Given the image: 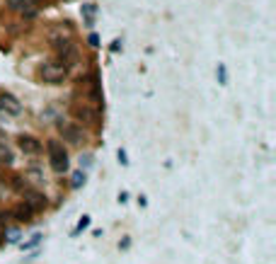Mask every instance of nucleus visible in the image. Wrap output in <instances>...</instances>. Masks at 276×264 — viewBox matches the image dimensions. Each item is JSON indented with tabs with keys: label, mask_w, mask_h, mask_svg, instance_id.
<instances>
[{
	"label": "nucleus",
	"mask_w": 276,
	"mask_h": 264,
	"mask_svg": "<svg viewBox=\"0 0 276 264\" xmlns=\"http://www.w3.org/2000/svg\"><path fill=\"white\" fill-rule=\"evenodd\" d=\"M46 151H49V165H51V170L56 175H63V172H68V153L66 148L58 143V141H49L46 143Z\"/></svg>",
	"instance_id": "f257e3e1"
},
{
	"label": "nucleus",
	"mask_w": 276,
	"mask_h": 264,
	"mask_svg": "<svg viewBox=\"0 0 276 264\" xmlns=\"http://www.w3.org/2000/svg\"><path fill=\"white\" fill-rule=\"evenodd\" d=\"M39 78L46 83V85H63L68 80V71L58 63V61H46L41 68H39Z\"/></svg>",
	"instance_id": "f03ea898"
},
{
	"label": "nucleus",
	"mask_w": 276,
	"mask_h": 264,
	"mask_svg": "<svg viewBox=\"0 0 276 264\" xmlns=\"http://www.w3.org/2000/svg\"><path fill=\"white\" fill-rule=\"evenodd\" d=\"M7 7L12 12H19L22 17L32 19L39 12V0H7Z\"/></svg>",
	"instance_id": "7ed1b4c3"
},
{
	"label": "nucleus",
	"mask_w": 276,
	"mask_h": 264,
	"mask_svg": "<svg viewBox=\"0 0 276 264\" xmlns=\"http://www.w3.org/2000/svg\"><path fill=\"white\" fill-rule=\"evenodd\" d=\"M58 131L63 136V141H68V143H73V146H78V143L85 141L83 129H80L78 124H73V121H58Z\"/></svg>",
	"instance_id": "20e7f679"
},
{
	"label": "nucleus",
	"mask_w": 276,
	"mask_h": 264,
	"mask_svg": "<svg viewBox=\"0 0 276 264\" xmlns=\"http://www.w3.org/2000/svg\"><path fill=\"white\" fill-rule=\"evenodd\" d=\"M0 114H7V116H19V114H22V102H19L15 94L2 92V94H0Z\"/></svg>",
	"instance_id": "39448f33"
},
{
	"label": "nucleus",
	"mask_w": 276,
	"mask_h": 264,
	"mask_svg": "<svg viewBox=\"0 0 276 264\" xmlns=\"http://www.w3.org/2000/svg\"><path fill=\"white\" fill-rule=\"evenodd\" d=\"M71 112L83 124H99V114H97V109H92L90 104H73Z\"/></svg>",
	"instance_id": "423d86ee"
},
{
	"label": "nucleus",
	"mask_w": 276,
	"mask_h": 264,
	"mask_svg": "<svg viewBox=\"0 0 276 264\" xmlns=\"http://www.w3.org/2000/svg\"><path fill=\"white\" fill-rule=\"evenodd\" d=\"M22 194H24V201H22V204H27L34 213H37V211H44V208L49 206L46 196H44L41 191H37V189H27V191H22Z\"/></svg>",
	"instance_id": "0eeeda50"
},
{
	"label": "nucleus",
	"mask_w": 276,
	"mask_h": 264,
	"mask_svg": "<svg viewBox=\"0 0 276 264\" xmlns=\"http://www.w3.org/2000/svg\"><path fill=\"white\" fill-rule=\"evenodd\" d=\"M88 97H90L92 104H102L104 97H102V83H99V76L97 71H92L88 76Z\"/></svg>",
	"instance_id": "6e6552de"
},
{
	"label": "nucleus",
	"mask_w": 276,
	"mask_h": 264,
	"mask_svg": "<svg viewBox=\"0 0 276 264\" xmlns=\"http://www.w3.org/2000/svg\"><path fill=\"white\" fill-rule=\"evenodd\" d=\"M19 143V151L27 153V155H39L41 153V141H39L37 136H27V133H22L17 138Z\"/></svg>",
	"instance_id": "1a4fd4ad"
},
{
	"label": "nucleus",
	"mask_w": 276,
	"mask_h": 264,
	"mask_svg": "<svg viewBox=\"0 0 276 264\" xmlns=\"http://www.w3.org/2000/svg\"><path fill=\"white\" fill-rule=\"evenodd\" d=\"M10 216H12L17 223H32V221H34V211L27 206V204H17V206L10 211Z\"/></svg>",
	"instance_id": "9d476101"
},
{
	"label": "nucleus",
	"mask_w": 276,
	"mask_h": 264,
	"mask_svg": "<svg viewBox=\"0 0 276 264\" xmlns=\"http://www.w3.org/2000/svg\"><path fill=\"white\" fill-rule=\"evenodd\" d=\"M94 12H97V7H94V2H88V5H83V15H85V27H94Z\"/></svg>",
	"instance_id": "9b49d317"
},
{
	"label": "nucleus",
	"mask_w": 276,
	"mask_h": 264,
	"mask_svg": "<svg viewBox=\"0 0 276 264\" xmlns=\"http://www.w3.org/2000/svg\"><path fill=\"white\" fill-rule=\"evenodd\" d=\"M2 238L10 243V245H17L19 238H22V233H19L17 228H5V233H2Z\"/></svg>",
	"instance_id": "f8f14e48"
},
{
	"label": "nucleus",
	"mask_w": 276,
	"mask_h": 264,
	"mask_svg": "<svg viewBox=\"0 0 276 264\" xmlns=\"http://www.w3.org/2000/svg\"><path fill=\"white\" fill-rule=\"evenodd\" d=\"M12 160H15V158H12V153L7 151L5 141H0V163H2V165H12Z\"/></svg>",
	"instance_id": "ddd939ff"
},
{
	"label": "nucleus",
	"mask_w": 276,
	"mask_h": 264,
	"mask_svg": "<svg viewBox=\"0 0 276 264\" xmlns=\"http://www.w3.org/2000/svg\"><path fill=\"white\" fill-rule=\"evenodd\" d=\"M83 184H85V172H83V170L73 172V177H71V187H73V189H80Z\"/></svg>",
	"instance_id": "4468645a"
},
{
	"label": "nucleus",
	"mask_w": 276,
	"mask_h": 264,
	"mask_svg": "<svg viewBox=\"0 0 276 264\" xmlns=\"http://www.w3.org/2000/svg\"><path fill=\"white\" fill-rule=\"evenodd\" d=\"M90 223H92V218H90V216H83V218H80V221H78V226H75L73 235H78V233H80V230H85V228L90 226Z\"/></svg>",
	"instance_id": "2eb2a0df"
},
{
	"label": "nucleus",
	"mask_w": 276,
	"mask_h": 264,
	"mask_svg": "<svg viewBox=\"0 0 276 264\" xmlns=\"http://www.w3.org/2000/svg\"><path fill=\"white\" fill-rule=\"evenodd\" d=\"M216 76H218V83H221V85H228V71H225V66H223V63H218Z\"/></svg>",
	"instance_id": "dca6fc26"
},
{
	"label": "nucleus",
	"mask_w": 276,
	"mask_h": 264,
	"mask_svg": "<svg viewBox=\"0 0 276 264\" xmlns=\"http://www.w3.org/2000/svg\"><path fill=\"white\" fill-rule=\"evenodd\" d=\"M39 243H41V235H32V240H29V243H22V250H32V247H37Z\"/></svg>",
	"instance_id": "f3484780"
},
{
	"label": "nucleus",
	"mask_w": 276,
	"mask_h": 264,
	"mask_svg": "<svg viewBox=\"0 0 276 264\" xmlns=\"http://www.w3.org/2000/svg\"><path fill=\"white\" fill-rule=\"evenodd\" d=\"M92 165V155L88 153V155H80V168H90Z\"/></svg>",
	"instance_id": "a211bd4d"
},
{
	"label": "nucleus",
	"mask_w": 276,
	"mask_h": 264,
	"mask_svg": "<svg viewBox=\"0 0 276 264\" xmlns=\"http://www.w3.org/2000/svg\"><path fill=\"white\" fill-rule=\"evenodd\" d=\"M116 158H119V163H121V165H129V160H126V151H121V148H119Z\"/></svg>",
	"instance_id": "6ab92c4d"
},
{
	"label": "nucleus",
	"mask_w": 276,
	"mask_h": 264,
	"mask_svg": "<svg viewBox=\"0 0 276 264\" xmlns=\"http://www.w3.org/2000/svg\"><path fill=\"white\" fill-rule=\"evenodd\" d=\"M88 41H90V46H94V49H97V46H99V37H97V34H94V32H92L90 37H88Z\"/></svg>",
	"instance_id": "aec40b11"
},
{
	"label": "nucleus",
	"mask_w": 276,
	"mask_h": 264,
	"mask_svg": "<svg viewBox=\"0 0 276 264\" xmlns=\"http://www.w3.org/2000/svg\"><path fill=\"white\" fill-rule=\"evenodd\" d=\"M131 247V238H124L121 243H119V250H129Z\"/></svg>",
	"instance_id": "412c9836"
},
{
	"label": "nucleus",
	"mask_w": 276,
	"mask_h": 264,
	"mask_svg": "<svg viewBox=\"0 0 276 264\" xmlns=\"http://www.w3.org/2000/svg\"><path fill=\"white\" fill-rule=\"evenodd\" d=\"M119 201H121V204H126V201H129V194H126V191H121V194H119Z\"/></svg>",
	"instance_id": "4be33fe9"
}]
</instances>
